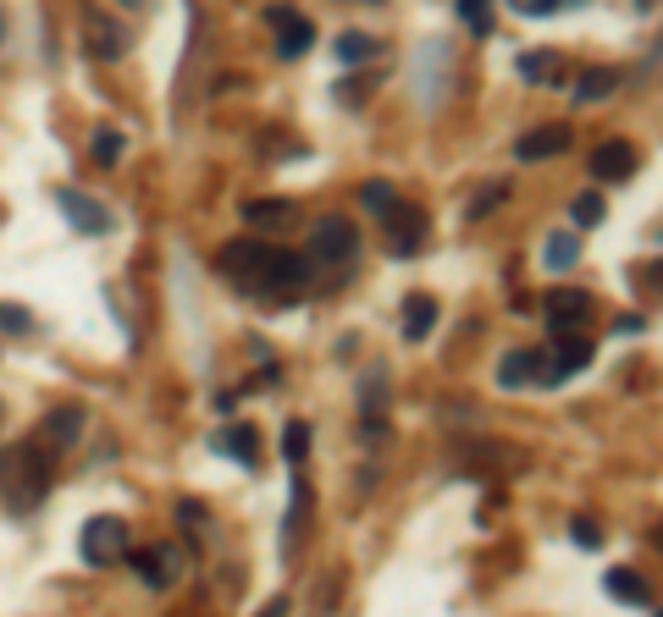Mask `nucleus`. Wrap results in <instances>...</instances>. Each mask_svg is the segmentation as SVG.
I'll use <instances>...</instances> for the list:
<instances>
[{"mask_svg": "<svg viewBox=\"0 0 663 617\" xmlns=\"http://www.w3.org/2000/svg\"><path fill=\"white\" fill-rule=\"evenodd\" d=\"M216 271H221L238 293L260 298L265 309H287V304L309 287L315 260H309V254H282V249H265V243L243 238V243H227V249L216 254Z\"/></svg>", "mask_w": 663, "mask_h": 617, "instance_id": "obj_1", "label": "nucleus"}, {"mask_svg": "<svg viewBox=\"0 0 663 617\" xmlns=\"http://www.w3.org/2000/svg\"><path fill=\"white\" fill-rule=\"evenodd\" d=\"M51 480H56V452L40 436L0 458V496H7L12 513H34L51 496Z\"/></svg>", "mask_w": 663, "mask_h": 617, "instance_id": "obj_2", "label": "nucleus"}, {"mask_svg": "<svg viewBox=\"0 0 663 617\" xmlns=\"http://www.w3.org/2000/svg\"><path fill=\"white\" fill-rule=\"evenodd\" d=\"M78 551H84V562H89V568H111V562H122V557L133 551V535H128V524H122V518H89V524H84Z\"/></svg>", "mask_w": 663, "mask_h": 617, "instance_id": "obj_3", "label": "nucleus"}, {"mask_svg": "<svg viewBox=\"0 0 663 617\" xmlns=\"http://www.w3.org/2000/svg\"><path fill=\"white\" fill-rule=\"evenodd\" d=\"M355 254H360L355 221H344V216L315 221V232H309V260H315V265H344V260H355Z\"/></svg>", "mask_w": 663, "mask_h": 617, "instance_id": "obj_4", "label": "nucleus"}, {"mask_svg": "<svg viewBox=\"0 0 663 617\" xmlns=\"http://www.w3.org/2000/svg\"><path fill=\"white\" fill-rule=\"evenodd\" d=\"M591 364V342L580 337V331H558V342H553V353L542 359V370H536V381L542 386H558V381H569V375H580Z\"/></svg>", "mask_w": 663, "mask_h": 617, "instance_id": "obj_5", "label": "nucleus"}, {"mask_svg": "<svg viewBox=\"0 0 663 617\" xmlns=\"http://www.w3.org/2000/svg\"><path fill=\"white\" fill-rule=\"evenodd\" d=\"M133 568H139V584L150 590H172L183 579V551L177 546H150V551H128Z\"/></svg>", "mask_w": 663, "mask_h": 617, "instance_id": "obj_6", "label": "nucleus"}, {"mask_svg": "<svg viewBox=\"0 0 663 617\" xmlns=\"http://www.w3.org/2000/svg\"><path fill=\"white\" fill-rule=\"evenodd\" d=\"M265 23L276 29V56H282V62H298V56L315 45L309 18H298V12H287V7H271V12H265Z\"/></svg>", "mask_w": 663, "mask_h": 617, "instance_id": "obj_7", "label": "nucleus"}, {"mask_svg": "<svg viewBox=\"0 0 663 617\" xmlns=\"http://www.w3.org/2000/svg\"><path fill=\"white\" fill-rule=\"evenodd\" d=\"M84 34H89V56L95 62H122L128 56V29L122 23H111L106 12H84Z\"/></svg>", "mask_w": 663, "mask_h": 617, "instance_id": "obj_8", "label": "nucleus"}, {"mask_svg": "<svg viewBox=\"0 0 663 617\" xmlns=\"http://www.w3.org/2000/svg\"><path fill=\"white\" fill-rule=\"evenodd\" d=\"M382 227H388V238H393V254H399V260L421 254V243H426V216H421L415 205H393V210L382 216Z\"/></svg>", "mask_w": 663, "mask_h": 617, "instance_id": "obj_9", "label": "nucleus"}, {"mask_svg": "<svg viewBox=\"0 0 663 617\" xmlns=\"http://www.w3.org/2000/svg\"><path fill=\"white\" fill-rule=\"evenodd\" d=\"M62 216H67L84 238H106V232H111L106 205H100V199H89V194H78V188H62Z\"/></svg>", "mask_w": 663, "mask_h": 617, "instance_id": "obj_10", "label": "nucleus"}, {"mask_svg": "<svg viewBox=\"0 0 663 617\" xmlns=\"http://www.w3.org/2000/svg\"><path fill=\"white\" fill-rule=\"evenodd\" d=\"M586 320H591V298H586L580 287L547 293V326H553V337H558V331H580Z\"/></svg>", "mask_w": 663, "mask_h": 617, "instance_id": "obj_11", "label": "nucleus"}, {"mask_svg": "<svg viewBox=\"0 0 663 617\" xmlns=\"http://www.w3.org/2000/svg\"><path fill=\"white\" fill-rule=\"evenodd\" d=\"M630 172H635V150H630L624 139L591 150V177H597V183H624Z\"/></svg>", "mask_w": 663, "mask_h": 617, "instance_id": "obj_12", "label": "nucleus"}, {"mask_svg": "<svg viewBox=\"0 0 663 617\" xmlns=\"http://www.w3.org/2000/svg\"><path fill=\"white\" fill-rule=\"evenodd\" d=\"M569 150V128H531V133H520L514 139V155L520 161H547V155H564Z\"/></svg>", "mask_w": 663, "mask_h": 617, "instance_id": "obj_13", "label": "nucleus"}, {"mask_svg": "<svg viewBox=\"0 0 663 617\" xmlns=\"http://www.w3.org/2000/svg\"><path fill=\"white\" fill-rule=\"evenodd\" d=\"M243 221H249L254 232H282V227L298 221V205H293V199H249V205H243Z\"/></svg>", "mask_w": 663, "mask_h": 617, "instance_id": "obj_14", "label": "nucleus"}, {"mask_svg": "<svg viewBox=\"0 0 663 617\" xmlns=\"http://www.w3.org/2000/svg\"><path fill=\"white\" fill-rule=\"evenodd\" d=\"M78 430H84V408H56V414H45L40 441H45L51 452H67V447L78 441Z\"/></svg>", "mask_w": 663, "mask_h": 617, "instance_id": "obj_15", "label": "nucleus"}, {"mask_svg": "<svg viewBox=\"0 0 663 617\" xmlns=\"http://www.w3.org/2000/svg\"><path fill=\"white\" fill-rule=\"evenodd\" d=\"M332 56H338L344 67H366V62H377V56H382V40H371V34L349 29V34L332 40Z\"/></svg>", "mask_w": 663, "mask_h": 617, "instance_id": "obj_16", "label": "nucleus"}, {"mask_svg": "<svg viewBox=\"0 0 663 617\" xmlns=\"http://www.w3.org/2000/svg\"><path fill=\"white\" fill-rule=\"evenodd\" d=\"M432 326H437V298H426V293H410V298H404V342H421V337H432Z\"/></svg>", "mask_w": 663, "mask_h": 617, "instance_id": "obj_17", "label": "nucleus"}, {"mask_svg": "<svg viewBox=\"0 0 663 617\" xmlns=\"http://www.w3.org/2000/svg\"><path fill=\"white\" fill-rule=\"evenodd\" d=\"M608 595L613 601H630V606H652V584L641 579V573H630V568H608Z\"/></svg>", "mask_w": 663, "mask_h": 617, "instance_id": "obj_18", "label": "nucleus"}, {"mask_svg": "<svg viewBox=\"0 0 663 617\" xmlns=\"http://www.w3.org/2000/svg\"><path fill=\"white\" fill-rule=\"evenodd\" d=\"M536 370H542L536 353H509V359L498 364V386H503V392H520V386L536 381Z\"/></svg>", "mask_w": 663, "mask_h": 617, "instance_id": "obj_19", "label": "nucleus"}, {"mask_svg": "<svg viewBox=\"0 0 663 617\" xmlns=\"http://www.w3.org/2000/svg\"><path fill=\"white\" fill-rule=\"evenodd\" d=\"M309 507H315V496H309V480H293V513H287L282 546H298V540H304V529H309Z\"/></svg>", "mask_w": 663, "mask_h": 617, "instance_id": "obj_20", "label": "nucleus"}, {"mask_svg": "<svg viewBox=\"0 0 663 617\" xmlns=\"http://www.w3.org/2000/svg\"><path fill=\"white\" fill-rule=\"evenodd\" d=\"M613 89H619V73H613V67H586L580 84H575V100L591 106V100H608Z\"/></svg>", "mask_w": 663, "mask_h": 617, "instance_id": "obj_21", "label": "nucleus"}, {"mask_svg": "<svg viewBox=\"0 0 663 617\" xmlns=\"http://www.w3.org/2000/svg\"><path fill=\"white\" fill-rule=\"evenodd\" d=\"M216 447H221L227 458H238L243 469H254V463H260V447H254V430H249V425H232V430H221V436H216Z\"/></svg>", "mask_w": 663, "mask_h": 617, "instance_id": "obj_22", "label": "nucleus"}, {"mask_svg": "<svg viewBox=\"0 0 663 617\" xmlns=\"http://www.w3.org/2000/svg\"><path fill=\"white\" fill-rule=\"evenodd\" d=\"M514 67H520L525 84H553V78H558V56H553V51H525Z\"/></svg>", "mask_w": 663, "mask_h": 617, "instance_id": "obj_23", "label": "nucleus"}, {"mask_svg": "<svg viewBox=\"0 0 663 617\" xmlns=\"http://www.w3.org/2000/svg\"><path fill=\"white\" fill-rule=\"evenodd\" d=\"M575 260H580L575 232H553V238H547V249H542V265H547V271H569Z\"/></svg>", "mask_w": 663, "mask_h": 617, "instance_id": "obj_24", "label": "nucleus"}, {"mask_svg": "<svg viewBox=\"0 0 663 617\" xmlns=\"http://www.w3.org/2000/svg\"><path fill=\"white\" fill-rule=\"evenodd\" d=\"M282 458H287L293 469L309 458V425H304V419H293V425L282 430Z\"/></svg>", "mask_w": 663, "mask_h": 617, "instance_id": "obj_25", "label": "nucleus"}, {"mask_svg": "<svg viewBox=\"0 0 663 617\" xmlns=\"http://www.w3.org/2000/svg\"><path fill=\"white\" fill-rule=\"evenodd\" d=\"M459 18L470 23V34H492V0H459Z\"/></svg>", "mask_w": 663, "mask_h": 617, "instance_id": "obj_26", "label": "nucleus"}, {"mask_svg": "<svg viewBox=\"0 0 663 617\" xmlns=\"http://www.w3.org/2000/svg\"><path fill=\"white\" fill-rule=\"evenodd\" d=\"M602 216H608V205H602V194H580V199H575V227H580V232H591V227H602Z\"/></svg>", "mask_w": 663, "mask_h": 617, "instance_id": "obj_27", "label": "nucleus"}, {"mask_svg": "<svg viewBox=\"0 0 663 617\" xmlns=\"http://www.w3.org/2000/svg\"><path fill=\"white\" fill-rule=\"evenodd\" d=\"M360 205L377 210V216H388V210L399 205V194H393V183H366V188H360Z\"/></svg>", "mask_w": 663, "mask_h": 617, "instance_id": "obj_28", "label": "nucleus"}, {"mask_svg": "<svg viewBox=\"0 0 663 617\" xmlns=\"http://www.w3.org/2000/svg\"><path fill=\"white\" fill-rule=\"evenodd\" d=\"M95 161H100V166H117V161H122V133H95Z\"/></svg>", "mask_w": 663, "mask_h": 617, "instance_id": "obj_29", "label": "nucleus"}, {"mask_svg": "<svg viewBox=\"0 0 663 617\" xmlns=\"http://www.w3.org/2000/svg\"><path fill=\"white\" fill-rule=\"evenodd\" d=\"M503 199H509V183H498V188H487V194H481V199L470 205V221H481V216H492V210H498Z\"/></svg>", "mask_w": 663, "mask_h": 617, "instance_id": "obj_30", "label": "nucleus"}, {"mask_svg": "<svg viewBox=\"0 0 663 617\" xmlns=\"http://www.w3.org/2000/svg\"><path fill=\"white\" fill-rule=\"evenodd\" d=\"M569 540L586 546V551H597V546H602V529H597L591 518H575V524H569Z\"/></svg>", "mask_w": 663, "mask_h": 617, "instance_id": "obj_31", "label": "nucleus"}, {"mask_svg": "<svg viewBox=\"0 0 663 617\" xmlns=\"http://www.w3.org/2000/svg\"><path fill=\"white\" fill-rule=\"evenodd\" d=\"M366 95H371L366 78H344V84H338V100H344V106H366Z\"/></svg>", "mask_w": 663, "mask_h": 617, "instance_id": "obj_32", "label": "nucleus"}, {"mask_svg": "<svg viewBox=\"0 0 663 617\" xmlns=\"http://www.w3.org/2000/svg\"><path fill=\"white\" fill-rule=\"evenodd\" d=\"M630 276H635L641 287H652V293H663V260H646V265H635Z\"/></svg>", "mask_w": 663, "mask_h": 617, "instance_id": "obj_33", "label": "nucleus"}, {"mask_svg": "<svg viewBox=\"0 0 663 617\" xmlns=\"http://www.w3.org/2000/svg\"><path fill=\"white\" fill-rule=\"evenodd\" d=\"M29 309H12V304H0V331H29Z\"/></svg>", "mask_w": 663, "mask_h": 617, "instance_id": "obj_34", "label": "nucleus"}, {"mask_svg": "<svg viewBox=\"0 0 663 617\" xmlns=\"http://www.w3.org/2000/svg\"><path fill=\"white\" fill-rule=\"evenodd\" d=\"M564 7V0H514V12H525V18H553Z\"/></svg>", "mask_w": 663, "mask_h": 617, "instance_id": "obj_35", "label": "nucleus"}, {"mask_svg": "<svg viewBox=\"0 0 663 617\" xmlns=\"http://www.w3.org/2000/svg\"><path fill=\"white\" fill-rule=\"evenodd\" d=\"M177 518H183L188 529H199V524H205V507H199V502H177Z\"/></svg>", "mask_w": 663, "mask_h": 617, "instance_id": "obj_36", "label": "nucleus"}, {"mask_svg": "<svg viewBox=\"0 0 663 617\" xmlns=\"http://www.w3.org/2000/svg\"><path fill=\"white\" fill-rule=\"evenodd\" d=\"M652 546H663V524H657V529H652Z\"/></svg>", "mask_w": 663, "mask_h": 617, "instance_id": "obj_37", "label": "nucleus"}, {"mask_svg": "<svg viewBox=\"0 0 663 617\" xmlns=\"http://www.w3.org/2000/svg\"><path fill=\"white\" fill-rule=\"evenodd\" d=\"M122 7H133V12H139V7H150V0H122Z\"/></svg>", "mask_w": 663, "mask_h": 617, "instance_id": "obj_38", "label": "nucleus"}, {"mask_svg": "<svg viewBox=\"0 0 663 617\" xmlns=\"http://www.w3.org/2000/svg\"><path fill=\"white\" fill-rule=\"evenodd\" d=\"M0 40H7V12H0Z\"/></svg>", "mask_w": 663, "mask_h": 617, "instance_id": "obj_39", "label": "nucleus"}, {"mask_svg": "<svg viewBox=\"0 0 663 617\" xmlns=\"http://www.w3.org/2000/svg\"><path fill=\"white\" fill-rule=\"evenodd\" d=\"M635 7H657V0H635Z\"/></svg>", "mask_w": 663, "mask_h": 617, "instance_id": "obj_40", "label": "nucleus"}, {"mask_svg": "<svg viewBox=\"0 0 663 617\" xmlns=\"http://www.w3.org/2000/svg\"><path fill=\"white\" fill-rule=\"evenodd\" d=\"M366 7H382V0H366Z\"/></svg>", "mask_w": 663, "mask_h": 617, "instance_id": "obj_41", "label": "nucleus"}]
</instances>
